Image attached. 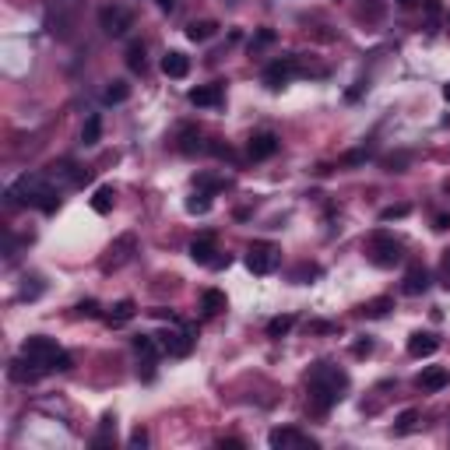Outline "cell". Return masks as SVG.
I'll list each match as a JSON object with an SVG mask.
<instances>
[{
	"instance_id": "cell-1",
	"label": "cell",
	"mask_w": 450,
	"mask_h": 450,
	"mask_svg": "<svg viewBox=\"0 0 450 450\" xmlns=\"http://www.w3.org/2000/svg\"><path fill=\"white\" fill-rule=\"evenodd\" d=\"M348 387V373L331 366V363H317L306 376V401H310V412L313 415H327L345 394Z\"/></svg>"
},
{
	"instance_id": "cell-2",
	"label": "cell",
	"mask_w": 450,
	"mask_h": 450,
	"mask_svg": "<svg viewBox=\"0 0 450 450\" xmlns=\"http://www.w3.org/2000/svg\"><path fill=\"white\" fill-rule=\"evenodd\" d=\"M8 204H32L39 212L53 215L60 207V190L53 187V179L43 172H25L8 187Z\"/></svg>"
},
{
	"instance_id": "cell-3",
	"label": "cell",
	"mask_w": 450,
	"mask_h": 450,
	"mask_svg": "<svg viewBox=\"0 0 450 450\" xmlns=\"http://www.w3.org/2000/svg\"><path fill=\"white\" fill-rule=\"evenodd\" d=\"M21 352H25L28 359H36V363H39L46 373H67V370H74V359H71L64 348H56V341H53V338H46V335H32V338H25Z\"/></svg>"
},
{
	"instance_id": "cell-4",
	"label": "cell",
	"mask_w": 450,
	"mask_h": 450,
	"mask_svg": "<svg viewBox=\"0 0 450 450\" xmlns=\"http://www.w3.org/2000/svg\"><path fill=\"white\" fill-rule=\"evenodd\" d=\"M85 0H49L46 8V28L60 39H71L74 25H78V11H81Z\"/></svg>"
},
{
	"instance_id": "cell-5",
	"label": "cell",
	"mask_w": 450,
	"mask_h": 450,
	"mask_svg": "<svg viewBox=\"0 0 450 450\" xmlns=\"http://www.w3.org/2000/svg\"><path fill=\"white\" fill-rule=\"evenodd\" d=\"M366 257H370V264H376V267H394V264H401V257H405V243H401V239H394L391 232L380 229V232L370 236Z\"/></svg>"
},
{
	"instance_id": "cell-6",
	"label": "cell",
	"mask_w": 450,
	"mask_h": 450,
	"mask_svg": "<svg viewBox=\"0 0 450 450\" xmlns=\"http://www.w3.org/2000/svg\"><path fill=\"white\" fill-rule=\"evenodd\" d=\"M278 264H282V250L275 243H267V239H260V243H254L247 250V267L254 275H271Z\"/></svg>"
},
{
	"instance_id": "cell-7",
	"label": "cell",
	"mask_w": 450,
	"mask_h": 450,
	"mask_svg": "<svg viewBox=\"0 0 450 450\" xmlns=\"http://www.w3.org/2000/svg\"><path fill=\"white\" fill-rule=\"evenodd\" d=\"M134 250H137V239H134V232H127V236L113 239V247H109V250H106V257H102V271H120L124 264H131Z\"/></svg>"
},
{
	"instance_id": "cell-8",
	"label": "cell",
	"mask_w": 450,
	"mask_h": 450,
	"mask_svg": "<svg viewBox=\"0 0 450 450\" xmlns=\"http://www.w3.org/2000/svg\"><path fill=\"white\" fill-rule=\"evenodd\" d=\"M99 25H102L106 36L120 39V36H127V28L134 25V14H131L127 8H120V4H109V8L99 11Z\"/></svg>"
},
{
	"instance_id": "cell-9",
	"label": "cell",
	"mask_w": 450,
	"mask_h": 450,
	"mask_svg": "<svg viewBox=\"0 0 450 450\" xmlns=\"http://www.w3.org/2000/svg\"><path fill=\"white\" fill-rule=\"evenodd\" d=\"M190 257H194V264H207V267H225L229 264V254H218L215 236H197L190 243Z\"/></svg>"
},
{
	"instance_id": "cell-10",
	"label": "cell",
	"mask_w": 450,
	"mask_h": 450,
	"mask_svg": "<svg viewBox=\"0 0 450 450\" xmlns=\"http://www.w3.org/2000/svg\"><path fill=\"white\" fill-rule=\"evenodd\" d=\"M159 341H162V352H169V355H176V359H183V355L194 352V331H190V327H183V324L169 327Z\"/></svg>"
},
{
	"instance_id": "cell-11",
	"label": "cell",
	"mask_w": 450,
	"mask_h": 450,
	"mask_svg": "<svg viewBox=\"0 0 450 450\" xmlns=\"http://www.w3.org/2000/svg\"><path fill=\"white\" fill-rule=\"evenodd\" d=\"M295 74H299L295 56H282V60H275V64L264 67V85H267V88H282V85H289Z\"/></svg>"
},
{
	"instance_id": "cell-12",
	"label": "cell",
	"mask_w": 450,
	"mask_h": 450,
	"mask_svg": "<svg viewBox=\"0 0 450 450\" xmlns=\"http://www.w3.org/2000/svg\"><path fill=\"white\" fill-rule=\"evenodd\" d=\"M8 373H11V380H14V383H36V380H43V376H46V370L36 363V359H28L25 352H21V355L14 359V363L8 366Z\"/></svg>"
},
{
	"instance_id": "cell-13",
	"label": "cell",
	"mask_w": 450,
	"mask_h": 450,
	"mask_svg": "<svg viewBox=\"0 0 450 450\" xmlns=\"http://www.w3.org/2000/svg\"><path fill=\"white\" fill-rule=\"evenodd\" d=\"M267 443H271L275 450H285V447H317V440H310V436H303L299 429H271L267 433Z\"/></svg>"
},
{
	"instance_id": "cell-14",
	"label": "cell",
	"mask_w": 450,
	"mask_h": 450,
	"mask_svg": "<svg viewBox=\"0 0 450 450\" xmlns=\"http://www.w3.org/2000/svg\"><path fill=\"white\" fill-rule=\"evenodd\" d=\"M247 152H250V159H271V155L278 152V137H275L271 131H260V134L250 137Z\"/></svg>"
},
{
	"instance_id": "cell-15",
	"label": "cell",
	"mask_w": 450,
	"mask_h": 450,
	"mask_svg": "<svg viewBox=\"0 0 450 450\" xmlns=\"http://www.w3.org/2000/svg\"><path fill=\"white\" fill-rule=\"evenodd\" d=\"M447 383H450V370L447 366H429V370L418 373V380H415L418 391H443Z\"/></svg>"
},
{
	"instance_id": "cell-16",
	"label": "cell",
	"mask_w": 450,
	"mask_h": 450,
	"mask_svg": "<svg viewBox=\"0 0 450 450\" xmlns=\"http://www.w3.org/2000/svg\"><path fill=\"white\" fill-rule=\"evenodd\" d=\"M429 289V271L423 264H412L408 267V275H405V282H401V292L405 295H423Z\"/></svg>"
},
{
	"instance_id": "cell-17",
	"label": "cell",
	"mask_w": 450,
	"mask_h": 450,
	"mask_svg": "<svg viewBox=\"0 0 450 450\" xmlns=\"http://www.w3.org/2000/svg\"><path fill=\"white\" fill-rule=\"evenodd\" d=\"M436 348H440V338H436V335L415 331V335L408 338V355H412V359H426V355H433Z\"/></svg>"
},
{
	"instance_id": "cell-18",
	"label": "cell",
	"mask_w": 450,
	"mask_h": 450,
	"mask_svg": "<svg viewBox=\"0 0 450 450\" xmlns=\"http://www.w3.org/2000/svg\"><path fill=\"white\" fill-rule=\"evenodd\" d=\"M222 95H225V92H222V85H201V88H190V95H187V99H190L194 106L207 109V106H218Z\"/></svg>"
},
{
	"instance_id": "cell-19",
	"label": "cell",
	"mask_w": 450,
	"mask_h": 450,
	"mask_svg": "<svg viewBox=\"0 0 450 450\" xmlns=\"http://www.w3.org/2000/svg\"><path fill=\"white\" fill-rule=\"evenodd\" d=\"M162 74H166V78H187V74H190V60L179 53V49L166 53V56H162Z\"/></svg>"
},
{
	"instance_id": "cell-20",
	"label": "cell",
	"mask_w": 450,
	"mask_h": 450,
	"mask_svg": "<svg viewBox=\"0 0 450 450\" xmlns=\"http://www.w3.org/2000/svg\"><path fill=\"white\" fill-rule=\"evenodd\" d=\"M201 310H204V317H218V313H225V310H229V299H225V292H218V289H207V292L201 295Z\"/></svg>"
},
{
	"instance_id": "cell-21",
	"label": "cell",
	"mask_w": 450,
	"mask_h": 450,
	"mask_svg": "<svg viewBox=\"0 0 450 450\" xmlns=\"http://www.w3.org/2000/svg\"><path fill=\"white\" fill-rule=\"evenodd\" d=\"M134 313H137L134 299H120V303H113V306H109V313H106V324H109V327H120V324H127Z\"/></svg>"
},
{
	"instance_id": "cell-22",
	"label": "cell",
	"mask_w": 450,
	"mask_h": 450,
	"mask_svg": "<svg viewBox=\"0 0 450 450\" xmlns=\"http://www.w3.org/2000/svg\"><path fill=\"white\" fill-rule=\"evenodd\" d=\"M204 141H201V131L197 127H183L179 131V152L183 155H197V152H204Z\"/></svg>"
},
{
	"instance_id": "cell-23",
	"label": "cell",
	"mask_w": 450,
	"mask_h": 450,
	"mask_svg": "<svg viewBox=\"0 0 450 450\" xmlns=\"http://www.w3.org/2000/svg\"><path fill=\"white\" fill-rule=\"evenodd\" d=\"M391 310H394V299H391V295L370 299V303H363V306H359V313H363V317H370V320H376V317H387Z\"/></svg>"
},
{
	"instance_id": "cell-24",
	"label": "cell",
	"mask_w": 450,
	"mask_h": 450,
	"mask_svg": "<svg viewBox=\"0 0 450 450\" xmlns=\"http://www.w3.org/2000/svg\"><path fill=\"white\" fill-rule=\"evenodd\" d=\"M134 352H137L141 359H159L162 341H155V335H137V338H134Z\"/></svg>"
},
{
	"instance_id": "cell-25",
	"label": "cell",
	"mask_w": 450,
	"mask_h": 450,
	"mask_svg": "<svg viewBox=\"0 0 450 450\" xmlns=\"http://www.w3.org/2000/svg\"><path fill=\"white\" fill-rule=\"evenodd\" d=\"M99 137H102V116L92 113L81 127V144H99Z\"/></svg>"
},
{
	"instance_id": "cell-26",
	"label": "cell",
	"mask_w": 450,
	"mask_h": 450,
	"mask_svg": "<svg viewBox=\"0 0 450 450\" xmlns=\"http://www.w3.org/2000/svg\"><path fill=\"white\" fill-rule=\"evenodd\" d=\"M113 204H116V190H113V187H99L95 197H92V207H95L99 215H109Z\"/></svg>"
},
{
	"instance_id": "cell-27",
	"label": "cell",
	"mask_w": 450,
	"mask_h": 450,
	"mask_svg": "<svg viewBox=\"0 0 450 450\" xmlns=\"http://www.w3.org/2000/svg\"><path fill=\"white\" fill-rule=\"evenodd\" d=\"M218 32V25L215 21H194L190 28H187V36L194 39V43H204V39H212Z\"/></svg>"
},
{
	"instance_id": "cell-28",
	"label": "cell",
	"mask_w": 450,
	"mask_h": 450,
	"mask_svg": "<svg viewBox=\"0 0 450 450\" xmlns=\"http://www.w3.org/2000/svg\"><path fill=\"white\" fill-rule=\"evenodd\" d=\"M292 324H295V317H292V313L267 320V338H282V335H289V331H292Z\"/></svg>"
},
{
	"instance_id": "cell-29",
	"label": "cell",
	"mask_w": 450,
	"mask_h": 450,
	"mask_svg": "<svg viewBox=\"0 0 450 450\" xmlns=\"http://www.w3.org/2000/svg\"><path fill=\"white\" fill-rule=\"evenodd\" d=\"M127 95H131V88H127L124 81H109V88L102 92V99H106L109 106H116V102H127Z\"/></svg>"
},
{
	"instance_id": "cell-30",
	"label": "cell",
	"mask_w": 450,
	"mask_h": 450,
	"mask_svg": "<svg viewBox=\"0 0 450 450\" xmlns=\"http://www.w3.org/2000/svg\"><path fill=\"white\" fill-rule=\"evenodd\" d=\"M113 436H116V418H113V415H106V418H102V426H99V436H95L92 443H95V447H109V443H113Z\"/></svg>"
},
{
	"instance_id": "cell-31",
	"label": "cell",
	"mask_w": 450,
	"mask_h": 450,
	"mask_svg": "<svg viewBox=\"0 0 450 450\" xmlns=\"http://www.w3.org/2000/svg\"><path fill=\"white\" fill-rule=\"evenodd\" d=\"M207 207H212V194H207V190H201V194H194L187 201V212L190 215H207Z\"/></svg>"
},
{
	"instance_id": "cell-32",
	"label": "cell",
	"mask_w": 450,
	"mask_h": 450,
	"mask_svg": "<svg viewBox=\"0 0 450 450\" xmlns=\"http://www.w3.org/2000/svg\"><path fill=\"white\" fill-rule=\"evenodd\" d=\"M415 426H418V412H415V408H408V412H401V415H398L394 433H401V436H405V433H412Z\"/></svg>"
},
{
	"instance_id": "cell-33",
	"label": "cell",
	"mask_w": 450,
	"mask_h": 450,
	"mask_svg": "<svg viewBox=\"0 0 450 450\" xmlns=\"http://www.w3.org/2000/svg\"><path fill=\"white\" fill-rule=\"evenodd\" d=\"M127 67H131V71H144V46H141V43H131V46H127Z\"/></svg>"
},
{
	"instance_id": "cell-34",
	"label": "cell",
	"mask_w": 450,
	"mask_h": 450,
	"mask_svg": "<svg viewBox=\"0 0 450 450\" xmlns=\"http://www.w3.org/2000/svg\"><path fill=\"white\" fill-rule=\"evenodd\" d=\"M39 295H43V282H39V278H25L21 299H39Z\"/></svg>"
},
{
	"instance_id": "cell-35",
	"label": "cell",
	"mask_w": 450,
	"mask_h": 450,
	"mask_svg": "<svg viewBox=\"0 0 450 450\" xmlns=\"http://www.w3.org/2000/svg\"><path fill=\"white\" fill-rule=\"evenodd\" d=\"M194 183H197L201 190H207V194H215V190H222V187H225V179H215V176H197Z\"/></svg>"
},
{
	"instance_id": "cell-36",
	"label": "cell",
	"mask_w": 450,
	"mask_h": 450,
	"mask_svg": "<svg viewBox=\"0 0 450 450\" xmlns=\"http://www.w3.org/2000/svg\"><path fill=\"white\" fill-rule=\"evenodd\" d=\"M408 215V204H394V207H383L380 212V222H391V218H405Z\"/></svg>"
},
{
	"instance_id": "cell-37",
	"label": "cell",
	"mask_w": 450,
	"mask_h": 450,
	"mask_svg": "<svg viewBox=\"0 0 450 450\" xmlns=\"http://www.w3.org/2000/svg\"><path fill=\"white\" fill-rule=\"evenodd\" d=\"M78 317H102V310L95 299H85V303H78Z\"/></svg>"
},
{
	"instance_id": "cell-38",
	"label": "cell",
	"mask_w": 450,
	"mask_h": 450,
	"mask_svg": "<svg viewBox=\"0 0 450 450\" xmlns=\"http://www.w3.org/2000/svg\"><path fill=\"white\" fill-rule=\"evenodd\" d=\"M426 14H429V32H436L440 28V4L436 0H426Z\"/></svg>"
},
{
	"instance_id": "cell-39",
	"label": "cell",
	"mask_w": 450,
	"mask_h": 450,
	"mask_svg": "<svg viewBox=\"0 0 450 450\" xmlns=\"http://www.w3.org/2000/svg\"><path fill=\"white\" fill-rule=\"evenodd\" d=\"M359 11H363V14L370 11L373 18H380V14H383V4H380V0H363V8H359Z\"/></svg>"
},
{
	"instance_id": "cell-40",
	"label": "cell",
	"mask_w": 450,
	"mask_h": 450,
	"mask_svg": "<svg viewBox=\"0 0 450 450\" xmlns=\"http://www.w3.org/2000/svg\"><path fill=\"white\" fill-rule=\"evenodd\" d=\"M440 275H443V285L450 289V250L443 254V267H440Z\"/></svg>"
},
{
	"instance_id": "cell-41",
	"label": "cell",
	"mask_w": 450,
	"mask_h": 450,
	"mask_svg": "<svg viewBox=\"0 0 450 450\" xmlns=\"http://www.w3.org/2000/svg\"><path fill=\"white\" fill-rule=\"evenodd\" d=\"M352 352H355L359 359H363V355H370V352H373V341H370V338H366V341H359V345H355Z\"/></svg>"
},
{
	"instance_id": "cell-42",
	"label": "cell",
	"mask_w": 450,
	"mask_h": 450,
	"mask_svg": "<svg viewBox=\"0 0 450 450\" xmlns=\"http://www.w3.org/2000/svg\"><path fill=\"white\" fill-rule=\"evenodd\" d=\"M144 443H148V433L137 426V429H134V436H131V447H144Z\"/></svg>"
},
{
	"instance_id": "cell-43",
	"label": "cell",
	"mask_w": 450,
	"mask_h": 450,
	"mask_svg": "<svg viewBox=\"0 0 450 450\" xmlns=\"http://www.w3.org/2000/svg\"><path fill=\"white\" fill-rule=\"evenodd\" d=\"M313 275H317V267H313V264H310V267L303 264V267H299V271H295V282H303V278H313Z\"/></svg>"
},
{
	"instance_id": "cell-44",
	"label": "cell",
	"mask_w": 450,
	"mask_h": 450,
	"mask_svg": "<svg viewBox=\"0 0 450 450\" xmlns=\"http://www.w3.org/2000/svg\"><path fill=\"white\" fill-rule=\"evenodd\" d=\"M345 162H348V166H359V162H366V152H352V155H345Z\"/></svg>"
},
{
	"instance_id": "cell-45",
	"label": "cell",
	"mask_w": 450,
	"mask_h": 450,
	"mask_svg": "<svg viewBox=\"0 0 450 450\" xmlns=\"http://www.w3.org/2000/svg\"><path fill=\"white\" fill-rule=\"evenodd\" d=\"M398 4H401L405 11H412V8H418V4H426V0H398Z\"/></svg>"
},
{
	"instance_id": "cell-46",
	"label": "cell",
	"mask_w": 450,
	"mask_h": 450,
	"mask_svg": "<svg viewBox=\"0 0 450 450\" xmlns=\"http://www.w3.org/2000/svg\"><path fill=\"white\" fill-rule=\"evenodd\" d=\"M155 4H159V11H172V8H176V0H155Z\"/></svg>"
},
{
	"instance_id": "cell-47",
	"label": "cell",
	"mask_w": 450,
	"mask_h": 450,
	"mask_svg": "<svg viewBox=\"0 0 450 450\" xmlns=\"http://www.w3.org/2000/svg\"><path fill=\"white\" fill-rule=\"evenodd\" d=\"M436 229H440V232L450 229V218H447V215H436Z\"/></svg>"
},
{
	"instance_id": "cell-48",
	"label": "cell",
	"mask_w": 450,
	"mask_h": 450,
	"mask_svg": "<svg viewBox=\"0 0 450 450\" xmlns=\"http://www.w3.org/2000/svg\"><path fill=\"white\" fill-rule=\"evenodd\" d=\"M443 99H447V102H450V85H447V88H443Z\"/></svg>"
},
{
	"instance_id": "cell-49",
	"label": "cell",
	"mask_w": 450,
	"mask_h": 450,
	"mask_svg": "<svg viewBox=\"0 0 450 450\" xmlns=\"http://www.w3.org/2000/svg\"><path fill=\"white\" fill-rule=\"evenodd\" d=\"M447 25H450V14H447Z\"/></svg>"
}]
</instances>
